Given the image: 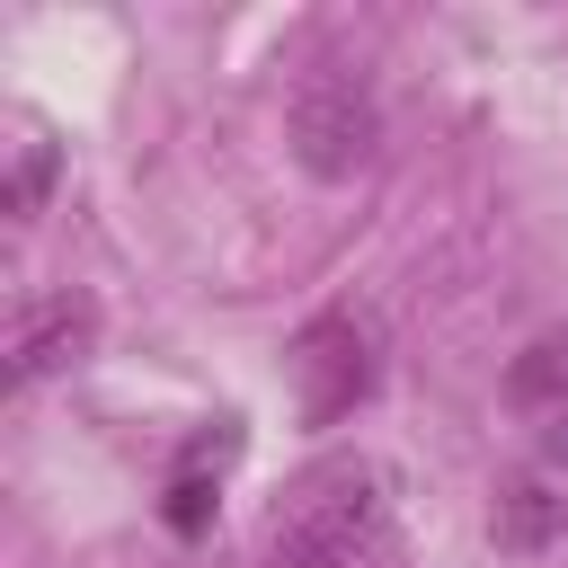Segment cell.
<instances>
[{
    "instance_id": "obj_1",
    "label": "cell",
    "mask_w": 568,
    "mask_h": 568,
    "mask_svg": "<svg viewBox=\"0 0 568 568\" xmlns=\"http://www.w3.org/2000/svg\"><path fill=\"white\" fill-rule=\"evenodd\" d=\"M390 524H399V479L373 453H328L266 515L257 568H373L390 550Z\"/></svg>"
},
{
    "instance_id": "obj_2",
    "label": "cell",
    "mask_w": 568,
    "mask_h": 568,
    "mask_svg": "<svg viewBox=\"0 0 568 568\" xmlns=\"http://www.w3.org/2000/svg\"><path fill=\"white\" fill-rule=\"evenodd\" d=\"M373 382H382V328H373V311H320L293 337V390H302L311 426L355 417L373 399Z\"/></svg>"
},
{
    "instance_id": "obj_3",
    "label": "cell",
    "mask_w": 568,
    "mask_h": 568,
    "mask_svg": "<svg viewBox=\"0 0 568 568\" xmlns=\"http://www.w3.org/2000/svg\"><path fill=\"white\" fill-rule=\"evenodd\" d=\"M284 133H293V160L311 178H355L373 160V142H382V106H373V89L355 71H311L293 89Z\"/></svg>"
},
{
    "instance_id": "obj_4",
    "label": "cell",
    "mask_w": 568,
    "mask_h": 568,
    "mask_svg": "<svg viewBox=\"0 0 568 568\" xmlns=\"http://www.w3.org/2000/svg\"><path fill=\"white\" fill-rule=\"evenodd\" d=\"M568 532V417H550L515 470L497 479V541L506 550H550Z\"/></svg>"
},
{
    "instance_id": "obj_5",
    "label": "cell",
    "mask_w": 568,
    "mask_h": 568,
    "mask_svg": "<svg viewBox=\"0 0 568 568\" xmlns=\"http://www.w3.org/2000/svg\"><path fill=\"white\" fill-rule=\"evenodd\" d=\"M89 346H98V311H89L80 293H53V302H36V311L9 328V390H36V382L71 373Z\"/></svg>"
},
{
    "instance_id": "obj_6",
    "label": "cell",
    "mask_w": 568,
    "mask_h": 568,
    "mask_svg": "<svg viewBox=\"0 0 568 568\" xmlns=\"http://www.w3.org/2000/svg\"><path fill=\"white\" fill-rule=\"evenodd\" d=\"M231 453H240L231 426H222V435H195V444L178 453V470H169V488H160V524H169V532H204V524H213V497H222Z\"/></svg>"
},
{
    "instance_id": "obj_7",
    "label": "cell",
    "mask_w": 568,
    "mask_h": 568,
    "mask_svg": "<svg viewBox=\"0 0 568 568\" xmlns=\"http://www.w3.org/2000/svg\"><path fill=\"white\" fill-rule=\"evenodd\" d=\"M506 399L524 417H568V320H550L541 337H524V355L506 364Z\"/></svg>"
},
{
    "instance_id": "obj_8",
    "label": "cell",
    "mask_w": 568,
    "mask_h": 568,
    "mask_svg": "<svg viewBox=\"0 0 568 568\" xmlns=\"http://www.w3.org/2000/svg\"><path fill=\"white\" fill-rule=\"evenodd\" d=\"M44 195H53V142H18V160H9V222L27 231L44 213Z\"/></svg>"
}]
</instances>
